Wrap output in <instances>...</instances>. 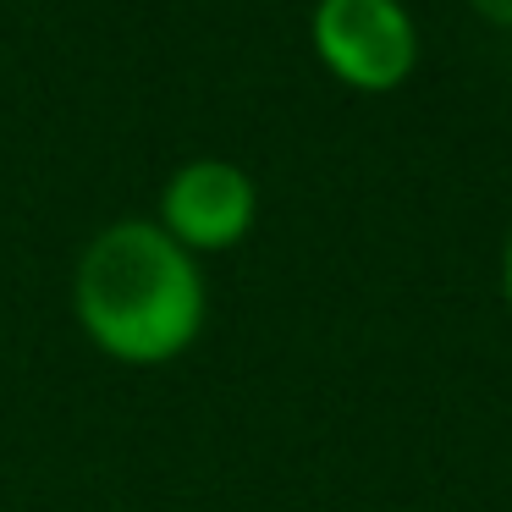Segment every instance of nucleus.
<instances>
[{
  "label": "nucleus",
  "instance_id": "obj_4",
  "mask_svg": "<svg viewBox=\"0 0 512 512\" xmlns=\"http://www.w3.org/2000/svg\"><path fill=\"white\" fill-rule=\"evenodd\" d=\"M485 23H496V28H512V0H468Z\"/></svg>",
  "mask_w": 512,
  "mask_h": 512
},
{
  "label": "nucleus",
  "instance_id": "obj_3",
  "mask_svg": "<svg viewBox=\"0 0 512 512\" xmlns=\"http://www.w3.org/2000/svg\"><path fill=\"white\" fill-rule=\"evenodd\" d=\"M259 215L254 177L232 160H188L160 193V232L177 237L188 254L237 248Z\"/></svg>",
  "mask_w": 512,
  "mask_h": 512
},
{
  "label": "nucleus",
  "instance_id": "obj_1",
  "mask_svg": "<svg viewBox=\"0 0 512 512\" xmlns=\"http://www.w3.org/2000/svg\"><path fill=\"white\" fill-rule=\"evenodd\" d=\"M72 309L100 353L122 364H166L204 331V276L160 221H116L83 248Z\"/></svg>",
  "mask_w": 512,
  "mask_h": 512
},
{
  "label": "nucleus",
  "instance_id": "obj_2",
  "mask_svg": "<svg viewBox=\"0 0 512 512\" xmlns=\"http://www.w3.org/2000/svg\"><path fill=\"white\" fill-rule=\"evenodd\" d=\"M309 39L325 72L364 94L397 89L419 67V28L402 0H320Z\"/></svg>",
  "mask_w": 512,
  "mask_h": 512
},
{
  "label": "nucleus",
  "instance_id": "obj_5",
  "mask_svg": "<svg viewBox=\"0 0 512 512\" xmlns=\"http://www.w3.org/2000/svg\"><path fill=\"white\" fill-rule=\"evenodd\" d=\"M501 287H507V303H512V237H507V259H501Z\"/></svg>",
  "mask_w": 512,
  "mask_h": 512
}]
</instances>
